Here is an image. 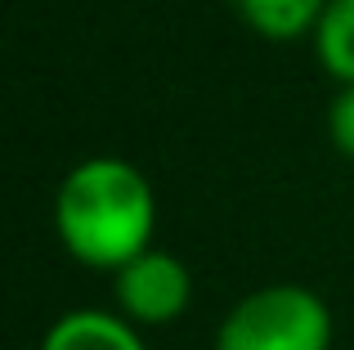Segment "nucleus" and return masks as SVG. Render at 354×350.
<instances>
[{
  "label": "nucleus",
  "instance_id": "nucleus-4",
  "mask_svg": "<svg viewBox=\"0 0 354 350\" xmlns=\"http://www.w3.org/2000/svg\"><path fill=\"white\" fill-rule=\"evenodd\" d=\"M41 350H148L126 315L108 310H68L50 324Z\"/></svg>",
  "mask_w": 354,
  "mask_h": 350
},
{
  "label": "nucleus",
  "instance_id": "nucleus-7",
  "mask_svg": "<svg viewBox=\"0 0 354 350\" xmlns=\"http://www.w3.org/2000/svg\"><path fill=\"white\" fill-rule=\"evenodd\" d=\"M328 135L341 158L354 162V86H341L337 99L328 104Z\"/></svg>",
  "mask_w": 354,
  "mask_h": 350
},
{
  "label": "nucleus",
  "instance_id": "nucleus-5",
  "mask_svg": "<svg viewBox=\"0 0 354 350\" xmlns=\"http://www.w3.org/2000/svg\"><path fill=\"white\" fill-rule=\"evenodd\" d=\"M238 9L247 27L265 41H301V36H314L328 0H238Z\"/></svg>",
  "mask_w": 354,
  "mask_h": 350
},
{
  "label": "nucleus",
  "instance_id": "nucleus-3",
  "mask_svg": "<svg viewBox=\"0 0 354 350\" xmlns=\"http://www.w3.org/2000/svg\"><path fill=\"white\" fill-rule=\"evenodd\" d=\"M193 301V279L189 265L171 252H139L117 270V310L135 328H166L189 310Z\"/></svg>",
  "mask_w": 354,
  "mask_h": 350
},
{
  "label": "nucleus",
  "instance_id": "nucleus-6",
  "mask_svg": "<svg viewBox=\"0 0 354 350\" xmlns=\"http://www.w3.org/2000/svg\"><path fill=\"white\" fill-rule=\"evenodd\" d=\"M314 50L341 86H354V0H328L314 27Z\"/></svg>",
  "mask_w": 354,
  "mask_h": 350
},
{
  "label": "nucleus",
  "instance_id": "nucleus-1",
  "mask_svg": "<svg viewBox=\"0 0 354 350\" xmlns=\"http://www.w3.org/2000/svg\"><path fill=\"white\" fill-rule=\"evenodd\" d=\"M54 229L72 261L117 274L153 247V184L126 158H86L63 175L54 193Z\"/></svg>",
  "mask_w": 354,
  "mask_h": 350
},
{
  "label": "nucleus",
  "instance_id": "nucleus-2",
  "mask_svg": "<svg viewBox=\"0 0 354 350\" xmlns=\"http://www.w3.org/2000/svg\"><path fill=\"white\" fill-rule=\"evenodd\" d=\"M332 310L301 283L256 288L225 315L216 350H328Z\"/></svg>",
  "mask_w": 354,
  "mask_h": 350
}]
</instances>
